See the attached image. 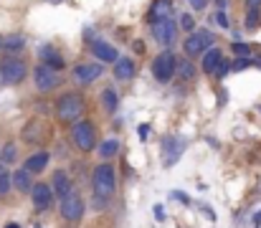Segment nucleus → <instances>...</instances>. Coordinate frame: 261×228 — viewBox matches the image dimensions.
<instances>
[{
	"instance_id": "obj_24",
	"label": "nucleus",
	"mask_w": 261,
	"mask_h": 228,
	"mask_svg": "<svg viewBox=\"0 0 261 228\" xmlns=\"http://www.w3.org/2000/svg\"><path fill=\"white\" fill-rule=\"evenodd\" d=\"M23 46H26V38L20 36V33H16V36L3 38V46H0V49H5V51H20Z\"/></svg>"
},
{
	"instance_id": "obj_15",
	"label": "nucleus",
	"mask_w": 261,
	"mask_h": 228,
	"mask_svg": "<svg viewBox=\"0 0 261 228\" xmlns=\"http://www.w3.org/2000/svg\"><path fill=\"white\" fill-rule=\"evenodd\" d=\"M74 190V182H71V178L64 173V170H56L53 173V185H51V193L56 198H64L66 193H71Z\"/></svg>"
},
{
	"instance_id": "obj_27",
	"label": "nucleus",
	"mask_w": 261,
	"mask_h": 228,
	"mask_svg": "<svg viewBox=\"0 0 261 228\" xmlns=\"http://www.w3.org/2000/svg\"><path fill=\"white\" fill-rule=\"evenodd\" d=\"M211 23H215L218 28H231V20H228V13H226V8H218L215 13L211 16Z\"/></svg>"
},
{
	"instance_id": "obj_10",
	"label": "nucleus",
	"mask_w": 261,
	"mask_h": 228,
	"mask_svg": "<svg viewBox=\"0 0 261 228\" xmlns=\"http://www.w3.org/2000/svg\"><path fill=\"white\" fill-rule=\"evenodd\" d=\"M33 84H36L41 91H51L61 84V76L59 71H56L53 66L49 64H38L36 68H33Z\"/></svg>"
},
{
	"instance_id": "obj_16",
	"label": "nucleus",
	"mask_w": 261,
	"mask_h": 228,
	"mask_svg": "<svg viewBox=\"0 0 261 228\" xmlns=\"http://www.w3.org/2000/svg\"><path fill=\"white\" fill-rule=\"evenodd\" d=\"M10 185H13L16 190H20V193H28L31 185H33V173H28L26 167L16 170V173L10 175Z\"/></svg>"
},
{
	"instance_id": "obj_19",
	"label": "nucleus",
	"mask_w": 261,
	"mask_h": 228,
	"mask_svg": "<svg viewBox=\"0 0 261 228\" xmlns=\"http://www.w3.org/2000/svg\"><path fill=\"white\" fill-rule=\"evenodd\" d=\"M173 13V0H155L152 8H150V16H147V20L155 23V20H160L165 16Z\"/></svg>"
},
{
	"instance_id": "obj_32",
	"label": "nucleus",
	"mask_w": 261,
	"mask_h": 228,
	"mask_svg": "<svg viewBox=\"0 0 261 228\" xmlns=\"http://www.w3.org/2000/svg\"><path fill=\"white\" fill-rule=\"evenodd\" d=\"M251 64H254L251 56H236V61L231 64V68H236V71H244V68H248Z\"/></svg>"
},
{
	"instance_id": "obj_14",
	"label": "nucleus",
	"mask_w": 261,
	"mask_h": 228,
	"mask_svg": "<svg viewBox=\"0 0 261 228\" xmlns=\"http://www.w3.org/2000/svg\"><path fill=\"white\" fill-rule=\"evenodd\" d=\"M134 74H137V64H134V59H130V56H117L114 76L119 79V81H130Z\"/></svg>"
},
{
	"instance_id": "obj_42",
	"label": "nucleus",
	"mask_w": 261,
	"mask_h": 228,
	"mask_svg": "<svg viewBox=\"0 0 261 228\" xmlns=\"http://www.w3.org/2000/svg\"><path fill=\"white\" fill-rule=\"evenodd\" d=\"M5 228H20V226H18V223H8Z\"/></svg>"
},
{
	"instance_id": "obj_1",
	"label": "nucleus",
	"mask_w": 261,
	"mask_h": 228,
	"mask_svg": "<svg viewBox=\"0 0 261 228\" xmlns=\"http://www.w3.org/2000/svg\"><path fill=\"white\" fill-rule=\"evenodd\" d=\"M92 190H94V205L97 208H104V205L114 198L117 193V170L114 165L104 160V163H99L92 173Z\"/></svg>"
},
{
	"instance_id": "obj_29",
	"label": "nucleus",
	"mask_w": 261,
	"mask_h": 228,
	"mask_svg": "<svg viewBox=\"0 0 261 228\" xmlns=\"http://www.w3.org/2000/svg\"><path fill=\"white\" fill-rule=\"evenodd\" d=\"M178 26L183 28V31H196V18H193V13H180V20H178Z\"/></svg>"
},
{
	"instance_id": "obj_9",
	"label": "nucleus",
	"mask_w": 261,
	"mask_h": 228,
	"mask_svg": "<svg viewBox=\"0 0 261 228\" xmlns=\"http://www.w3.org/2000/svg\"><path fill=\"white\" fill-rule=\"evenodd\" d=\"M61 218L69 221V223H76L84 218V198L79 193H66L61 198Z\"/></svg>"
},
{
	"instance_id": "obj_33",
	"label": "nucleus",
	"mask_w": 261,
	"mask_h": 228,
	"mask_svg": "<svg viewBox=\"0 0 261 228\" xmlns=\"http://www.w3.org/2000/svg\"><path fill=\"white\" fill-rule=\"evenodd\" d=\"M170 198L178 200V203H183V205H190V195L183 193V190H173V193H170Z\"/></svg>"
},
{
	"instance_id": "obj_17",
	"label": "nucleus",
	"mask_w": 261,
	"mask_h": 228,
	"mask_svg": "<svg viewBox=\"0 0 261 228\" xmlns=\"http://www.w3.org/2000/svg\"><path fill=\"white\" fill-rule=\"evenodd\" d=\"M175 76L183 79V81H193V79L198 76L196 66H193V61L188 59V56H183V59H175Z\"/></svg>"
},
{
	"instance_id": "obj_36",
	"label": "nucleus",
	"mask_w": 261,
	"mask_h": 228,
	"mask_svg": "<svg viewBox=\"0 0 261 228\" xmlns=\"http://www.w3.org/2000/svg\"><path fill=\"white\" fill-rule=\"evenodd\" d=\"M137 132H140V140H142V142H147V134H150V124H140V130H137Z\"/></svg>"
},
{
	"instance_id": "obj_6",
	"label": "nucleus",
	"mask_w": 261,
	"mask_h": 228,
	"mask_svg": "<svg viewBox=\"0 0 261 228\" xmlns=\"http://www.w3.org/2000/svg\"><path fill=\"white\" fill-rule=\"evenodd\" d=\"M175 59H178V56L173 51H167V49L163 53L155 56V61H152V76H155V81H160V84L173 81V76H175Z\"/></svg>"
},
{
	"instance_id": "obj_11",
	"label": "nucleus",
	"mask_w": 261,
	"mask_h": 228,
	"mask_svg": "<svg viewBox=\"0 0 261 228\" xmlns=\"http://www.w3.org/2000/svg\"><path fill=\"white\" fill-rule=\"evenodd\" d=\"M101 74H104V66H101V64H79V66H74L71 76H74L76 84L89 86V84H94Z\"/></svg>"
},
{
	"instance_id": "obj_40",
	"label": "nucleus",
	"mask_w": 261,
	"mask_h": 228,
	"mask_svg": "<svg viewBox=\"0 0 261 228\" xmlns=\"http://www.w3.org/2000/svg\"><path fill=\"white\" fill-rule=\"evenodd\" d=\"M215 3V8H226V3H228V0H213Z\"/></svg>"
},
{
	"instance_id": "obj_3",
	"label": "nucleus",
	"mask_w": 261,
	"mask_h": 228,
	"mask_svg": "<svg viewBox=\"0 0 261 228\" xmlns=\"http://www.w3.org/2000/svg\"><path fill=\"white\" fill-rule=\"evenodd\" d=\"M71 140L82 152H92L97 147V127L92 122H86V119H79L71 127Z\"/></svg>"
},
{
	"instance_id": "obj_12",
	"label": "nucleus",
	"mask_w": 261,
	"mask_h": 228,
	"mask_svg": "<svg viewBox=\"0 0 261 228\" xmlns=\"http://www.w3.org/2000/svg\"><path fill=\"white\" fill-rule=\"evenodd\" d=\"M92 53H94V59L99 64H114L117 56H119V51L114 49V46L107 43V41H101V38L92 41Z\"/></svg>"
},
{
	"instance_id": "obj_18",
	"label": "nucleus",
	"mask_w": 261,
	"mask_h": 228,
	"mask_svg": "<svg viewBox=\"0 0 261 228\" xmlns=\"http://www.w3.org/2000/svg\"><path fill=\"white\" fill-rule=\"evenodd\" d=\"M38 56H41V61L43 64H49V66H53L56 71H61L64 68V59H61V53L53 49V46H41V51H38Z\"/></svg>"
},
{
	"instance_id": "obj_37",
	"label": "nucleus",
	"mask_w": 261,
	"mask_h": 228,
	"mask_svg": "<svg viewBox=\"0 0 261 228\" xmlns=\"http://www.w3.org/2000/svg\"><path fill=\"white\" fill-rule=\"evenodd\" d=\"M251 226H254V228H261V211H256V213L251 215Z\"/></svg>"
},
{
	"instance_id": "obj_5",
	"label": "nucleus",
	"mask_w": 261,
	"mask_h": 228,
	"mask_svg": "<svg viewBox=\"0 0 261 228\" xmlns=\"http://www.w3.org/2000/svg\"><path fill=\"white\" fill-rule=\"evenodd\" d=\"M28 76V66L23 59H16V56H8V59L0 64V81L16 86Z\"/></svg>"
},
{
	"instance_id": "obj_30",
	"label": "nucleus",
	"mask_w": 261,
	"mask_h": 228,
	"mask_svg": "<svg viewBox=\"0 0 261 228\" xmlns=\"http://www.w3.org/2000/svg\"><path fill=\"white\" fill-rule=\"evenodd\" d=\"M231 51H233V56H251V46L244 43V41H233Z\"/></svg>"
},
{
	"instance_id": "obj_21",
	"label": "nucleus",
	"mask_w": 261,
	"mask_h": 228,
	"mask_svg": "<svg viewBox=\"0 0 261 228\" xmlns=\"http://www.w3.org/2000/svg\"><path fill=\"white\" fill-rule=\"evenodd\" d=\"M221 56H223V51L218 49V46H211V49H206L203 51V71L206 74H213V68H215V64L221 61Z\"/></svg>"
},
{
	"instance_id": "obj_22",
	"label": "nucleus",
	"mask_w": 261,
	"mask_h": 228,
	"mask_svg": "<svg viewBox=\"0 0 261 228\" xmlns=\"http://www.w3.org/2000/svg\"><path fill=\"white\" fill-rule=\"evenodd\" d=\"M101 104H104V109L109 114L117 112V107H119V94L114 91V86H107L104 91H101Z\"/></svg>"
},
{
	"instance_id": "obj_7",
	"label": "nucleus",
	"mask_w": 261,
	"mask_h": 228,
	"mask_svg": "<svg viewBox=\"0 0 261 228\" xmlns=\"http://www.w3.org/2000/svg\"><path fill=\"white\" fill-rule=\"evenodd\" d=\"M188 150V140L180 134H170L163 140V165L165 167H173L180 157H183V152Z\"/></svg>"
},
{
	"instance_id": "obj_39",
	"label": "nucleus",
	"mask_w": 261,
	"mask_h": 228,
	"mask_svg": "<svg viewBox=\"0 0 261 228\" xmlns=\"http://www.w3.org/2000/svg\"><path fill=\"white\" fill-rule=\"evenodd\" d=\"M206 140H208L211 147H215V150H218V140H213V137H206Z\"/></svg>"
},
{
	"instance_id": "obj_8",
	"label": "nucleus",
	"mask_w": 261,
	"mask_h": 228,
	"mask_svg": "<svg viewBox=\"0 0 261 228\" xmlns=\"http://www.w3.org/2000/svg\"><path fill=\"white\" fill-rule=\"evenodd\" d=\"M213 33L208 31V28H200V31H190V36L185 38V43H183V51H185V56H200L206 49H211L213 46Z\"/></svg>"
},
{
	"instance_id": "obj_28",
	"label": "nucleus",
	"mask_w": 261,
	"mask_h": 228,
	"mask_svg": "<svg viewBox=\"0 0 261 228\" xmlns=\"http://www.w3.org/2000/svg\"><path fill=\"white\" fill-rule=\"evenodd\" d=\"M228 71H231V61L226 59V56H221V61L215 64V68H213L211 76H215V79H226V76H228Z\"/></svg>"
},
{
	"instance_id": "obj_35",
	"label": "nucleus",
	"mask_w": 261,
	"mask_h": 228,
	"mask_svg": "<svg viewBox=\"0 0 261 228\" xmlns=\"http://www.w3.org/2000/svg\"><path fill=\"white\" fill-rule=\"evenodd\" d=\"M188 3H190L193 10H203V8L208 5V0H188Z\"/></svg>"
},
{
	"instance_id": "obj_25",
	"label": "nucleus",
	"mask_w": 261,
	"mask_h": 228,
	"mask_svg": "<svg viewBox=\"0 0 261 228\" xmlns=\"http://www.w3.org/2000/svg\"><path fill=\"white\" fill-rule=\"evenodd\" d=\"M16 157H18L16 145H13V142L3 145V150H0V163H3V165H10V163H16Z\"/></svg>"
},
{
	"instance_id": "obj_31",
	"label": "nucleus",
	"mask_w": 261,
	"mask_h": 228,
	"mask_svg": "<svg viewBox=\"0 0 261 228\" xmlns=\"http://www.w3.org/2000/svg\"><path fill=\"white\" fill-rule=\"evenodd\" d=\"M10 190V173L5 170V165H0V195H5Z\"/></svg>"
},
{
	"instance_id": "obj_13",
	"label": "nucleus",
	"mask_w": 261,
	"mask_h": 228,
	"mask_svg": "<svg viewBox=\"0 0 261 228\" xmlns=\"http://www.w3.org/2000/svg\"><path fill=\"white\" fill-rule=\"evenodd\" d=\"M31 200L33 205H36L38 211H46L51 200H53V193H51V185H46V182H36V185H31Z\"/></svg>"
},
{
	"instance_id": "obj_34",
	"label": "nucleus",
	"mask_w": 261,
	"mask_h": 228,
	"mask_svg": "<svg viewBox=\"0 0 261 228\" xmlns=\"http://www.w3.org/2000/svg\"><path fill=\"white\" fill-rule=\"evenodd\" d=\"M152 215H155V221H157V223H163V221H165V208H163L160 203L152 205Z\"/></svg>"
},
{
	"instance_id": "obj_26",
	"label": "nucleus",
	"mask_w": 261,
	"mask_h": 228,
	"mask_svg": "<svg viewBox=\"0 0 261 228\" xmlns=\"http://www.w3.org/2000/svg\"><path fill=\"white\" fill-rule=\"evenodd\" d=\"M259 23H261V10L259 8H246V28L256 31Z\"/></svg>"
},
{
	"instance_id": "obj_2",
	"label": "nucleus",
	"mask_w": 261,
	"mask_h": 228,
	"mask_svg": "<svg viewBox=\"0 0 261 228\" xmlns=\"http://www.w3.org/2000/svg\"><path fill=\"white\" fill-rule=\"evenodd\" d=\"M84 112H86V101L79 91H66V94H61L59 101H56V117L61 122L74 124L84 117Z\"/></svg>"
},
{
	"instance_id": "obj_38",
	"label": "nucleus",
	"mask_w": 261,
	"mask_h": 228,
	"mask_svg": "<svg viewBox=\"0 0 261 228\" xmlns=\"http://www.w3.org/2000/svg\"><path fill=\"white\" fill-rule=\"evenodd\" d=\"M246 8H259L261 10V0H246Z\"/></svg>"
},
{
	"instance_id": "obj_41",
	"label": "nucleus",
	"mask_w": 261,
	"mask_h": 228,
	"mask_svg": "<svg viewBox=\"0 0 261 228\" xmlns=\"http://www.w3.org/2000/svg\"><path fill=\"white\" fill-rule=\"evenodd\" d=\"M251 66H256V68H261V59H254V64Z\"/></svg>"
},
{
	"instance_id": "obj_23",
	"label": "nucleus",
	"mask_w": 261,
	"mask_h": 228,
	"mask_svg": "<svg viewBox=\"0 0 261 228\" xmlns=\"http://www.w3.org/2000/svg\"><path fill=\"white\" fill-rule=\"evenodd\" d=\"M119 152V137H109L107 142H101L99 147V157H104V160H112Z\"/></svg>"
},
{
	"instance_id": "obj_20",
	"label": "nucleus",
	"mask_w": 261,
	"mask_h": 228,
	"mask_svg": "<svg viewBox=\"0 0 261 228\" xmlns=\"http://www.w3.org/2000/svg\"><path fill=\"white\" fill-rule=\"evenodd\" d=\"M49 160H51L49 152H33V155L26 160V170H28V173H43V170H46V165H49Z\"/></svg>"
},
{
	"instance_id": "obj_4",
	"label": "nucleus",
	"mask_w": 261,
	"mask_h": 228,
	"mask_svg": "<svg viewBox=\"0 0 261 228\" xmlns=\"http://www.w3.org/2000/svg\"><path fill=\"white\" fill-rule=\"evenodd\" d=\"M150 26H152L155 43L165 46V49L175 43V36H178V18H175V13H170V16L160 18V20H155V23H150Z\"/></svg>"
},
{
	"instance_id": "obj_43",
	"label": "nucleus",
	"mask_w": 261,
	"mask_h": 228,
	"mask_svg": "<svg viewBox=\"0 0 261 228\" xmlns=\"http://www.w3.org/2000/svg\"><path fill=\"white\" fill-rule=\"evenodd\" d=\"M0 46H3V36H0Z\"/></svg>"
}]
</instances>
